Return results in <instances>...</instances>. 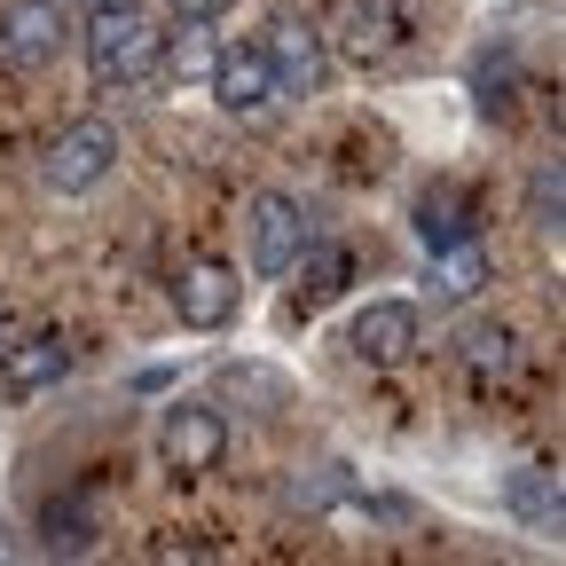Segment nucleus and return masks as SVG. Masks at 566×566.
Listing matches in <instances>:
<instances>
[{
  "label": "nucleus",
  "instance_id": "9d476101",
  "mask_svg": "<svg viewBox=\"0 0 566 566\" xmlns=\"http://www.w3.org/2000/svg\"><path fill=\"white\" fill-rule=\"evenodd\" d=\"M63 370H71V338L63 331H24V338L0 331V386L9 394H48Z\"/></svg>",
  "mask_w": 566,
  "mask_h": 566
},
{
  "label": "nucleus",
  "instance_id": "1a4fd4ad",
  "mask_svg": "<svg viewBox=\"0 0 566 566\" xmlns=\"http://www.w3.org/2000/svg\"><path fill=\"white\" fill-rule=\"evenodd\" d=\"M346 346L363 354V363H378V370L409 363V354L424 346L417 307H409V300H378V307H363V315H354V331H346Z\"/></svg>",
  "mask_w": 566,
  "mask_h": 566
},
{
  "label": "nucleus",
  "instance_id": "423d86ee",
  "mask_svg": "<svg viewBox=\"0 0 566 566\" xmlns=\"http://www.w3.org/2000/svg\"><path fill=\"white\" fill-rule=\"evenodd\" d=\"M71 40V17H63V0H17L9 17H0V55H9L17 71H48Z\"/></svg>",
  "mask_w": 566,
  "mask_h": 566
},
{
  "label": "nucleus",
  "instance_id": "0eeeda50",
  "mask_svg": "<svg viewBox=\"0 0 566 566\" xmlns=\"http://www.w3.org/2000/svg\"><path fill=\"white\" fill-rule=\"evenodd\" d=\"M260 48H268V63H275V87H283V95H315V87L331 80V48H323V32H315L307 17H275Z\"/></svg>",
  "mask_w": 566,
  "mask_h": 566
},
{
  "label": "nucleus",
  "instance_id": "7ed1b4c3",
  "mask_svg": "<svg viewBox=\"0 0 566 566\" xmlns=\"http://www.w3.org/2000/svg\"><path fill=\"white\" fill-rule=\"evenodd\" d=\"M158 457H166V472H181V480L221 472V457H229V417L205 409V401H174V409L158 417Z\"/></svg>",
  "mask_w": 566,
  "mask_h": 566
},
{
  "label": "nucleus",
  "instance_id": "ddd939ff",
  "mask_svg": "<svg viewBox=\"0 0 566 566\" xmlns=\"http://www.w3.org/2000/svg\"><path fill=\"white\" fill-rule=\"evenodd\" d=\"M292 268H300V283H307L300 307H323V300H338L346 283H354V252H346V244H307Z\"/></svg>",
  "mask_w": 566,
  "mask_h": 566
},
{
  "label": "nucleus",
  "instance_id": "aec40b11",
  "mask_svg": "<svg viewBox=\"0 0 566 566\" xmlns=\"http://www.w3.org/2000/svg\"><path fill=\"white\" fill-rule=\"evenodd\" d=\"M166 9H174L181 24H212V17H229V0H166Z\"/></svg>",
  "mask_w": 566,
  "mask_h": 566
},
{
  "label": "nucleus",
  "instance_id": "2eb2a0df",
  "mask_svg": "<svg viewBox=\"0 0 566 566\" xmlns=\"http://www.w3.org/2000/svg\"><path fill=\"white\" fill-rule=\"evenodd\" d=\"M480 283H488V252H480V237H472V244H449L441 268H433V300H472Z\"/></svg>",
  "mask_w": 566,
  "mask_h": 566
},
{
  "label": "nucleus",
  "instance_id": "20e7f679",
  "mask_svg": "<svg viewBox=\"0 0 566 566\" xmlns=\"http://www.w3.org/2000/svg\"><path fill=\"white\" fill-rule=\"evenodd\" d=\"M212 103H221L229 118H268V111L283 103L275 63H268L260 40H229L221 55H212Z\"/></svg>",
  "mask_w": 566,
  "mask_h": 566
},
{
  "label": "nucleus",
  "instance_id": "dca6fc26",
  "mask_svg": "<svg viewBox=\"0 0 566 566\" xmlns=\"http://www.w3.org/2000/svg\"><path fill=\"white\" fill-rule=\"evenodd\" d=\"M40 527H48L55 551H87L95 543V504H87V495H55V504L40 512Z\"/></svg>",
  "mask_w": 566,
  "mask_h": 566
},
{
  "label": "nucleus",
  "instance_id": "f8f14e48",
  "mask_svg": "<svg viewBox=\"0 0 566 566\" xmlns=\"http://www.w3.org/2000/svg\"><path fill=\"white\" fill-rule=\"evenodd\" d=\"M174 315H181L189 331H221V323L237 315V268L189 260V268L174 275Z\"/></svg>",
  "mask_w": 566,
  "mask_h": 566
},
{
  "label": "nucleus",
  "instance_id": "4be33fe9",
  "mask_svg": "<svg viewBox=\"0 0 566 566\" xmlns=\"http://www.w3.org/2000/svg\"><path fill=\"white\" fill-rule=\"evenodd\" d=\"M0 331H9V300H0Z\"/></svg>",
  "mask_w": 566,
  "mask_h": 566
},
{
  "label": "nucleus",
  "instance_id": "39448f33",
  "mask_svg": "<svg viewBox=\"0 0 566 566\" xmlns=\"http://www.w3.org/2000/svg\"><path fill=\"white\" fill-rule=\"evenodd\" d=\"M307 244H315L307 205L283 197V189H260V197H252V268H260V275H292V260H300Z\"/></svg>",
  "mask_w": 566,
  "mask_h": 566
},
{
  "label": "nucleus",
  "instance_id": "a211bd4d",
  "mask_svg": "<svg viewBox=\"0 0 566 566\" xmlns=\"http://www.w3.org/2000/svg\"><path fill=\"white\" fill-rule=\"evenodd\" d=\"M512 87H520V71L512 63H480V111H495V118H512Z\"/></svg>",
  "mask_w": 566,
  "mask_h": 566
},
{
  "label": "nucleus",
  "instance_id": "412c9836",
  "mask_svg": "<svg viewBox=\"0 0 566 566\" xmlns=\"http://www.w3.org/2000/svg\"><path fill=\"white\" fill-rule=\"evenodd\" d=\"M80 9H87V17H95V9H126V0H80Z\"/></svg>",
  "mask_w": 566,
  "mask_h": 566
},
{
  "label": "nucleus",
  "instance_id": "9b49d317",
  "mask_svg": "<svg viewBox=\"0 0 566 566\" xmlns=\"http://www.w3.org/2000/svg\"><path fill=\"white\" fill-rule=\"evenodd\" d=\"M338 48L354 63H394L409 48V0H346V32Z\"/></svg>",
  "mask_w": 566,
  "mask_h": 566
},
{
  "label": "nucleus",
  "instance_id": "4468645a",
  "mask_svg": "<svg viewBox=\"0 0 566 566\" xmlns=\"http://www.w3.org/2000/svg\"><path fill=\"white\" fill-rule=\"evenodd\" d=\"M464 370L488 386V378H512L520 370V338L504 331V323H472L464 331Z\"/></svg>",
  "mask_w": 566,
  "mask_h": 566
},
{
  "label": "nucleus",
  "instance_id": "f03ea898",
  "mask_svg": "<svg viewBox=\"0 0 566 566\" xmlns=\"http://www.w3.org/2000/svg\"><path fill=\"white\" fill-rule=\"evenodd\" d=\"M111 166H118V134H111V118L63 126V134L48 142V158H40V174H48L55 197H87L95 181H111Z\"/></svg>",
  "mask_w": 566,
  "mask_h": 566
},
{
  "label": "nucleus",
  "instance_id": "6ab92c4d",
  "mask_svg": "<svg viewBox=\"0 0 566 566\" xmlns=\"http://www.w3.org/2000/svg\"><path fill=\"white\" fill-rule=\"evenodd\" d=\"M527 205H535V221H543V229H558V158H551V166H535Z\"/></svg>",
  "mask_w": 566,
  "mask_h": 566
},
{
  "label": "nucleus",
  "instance_id": "6e6552de",
  "mask_svg": "<svg viewBox=\"0 0 566 566\" xmlns=\"http://www.w3.org/2000/svg\"><path fill=\"white\" fill-rule=\"evenodd\" d=\"M480 237V189L472 181H424L417 189V244L424 252H449V244H472Z\"/></svg>",
  "mask_w": 566,
  "mask_h": 566
},
{
  "label": "nucleus",
  "instance_id": "f257e3e1",
  "mask_svg": "<svg viewBox=\"0 0 566 566\" xmlns=\"http://www.w3.org/2000/svg\"><path fill=\"white\" fill-rule=\"evenodd\" d=\"M158 63H166V32H158V17H142L134 0L87 17V71L103 87H134V80H150Z\"/></svg>",
  "mask_w": 566,
  "mask_h": 566
},
{
  "label": "nucleus",
  "instance_id": "f3484780",
  "mask_svg": "<svg viewBox=\"0 0 566 566\" xmlns=\"http://www.w3.org/2000/svg\"><path fill=\"white\" fill-rule=\"evenodd\" d=\"M512 504H520V520L558 527V480H551V472H520V480H512Z\"/></svg>",
  "mask_w": 566,
  "mask_h": 566
}]
</instances>
